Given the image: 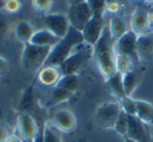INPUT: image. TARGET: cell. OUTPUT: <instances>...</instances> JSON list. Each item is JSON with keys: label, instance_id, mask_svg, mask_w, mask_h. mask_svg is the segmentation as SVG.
Returning a JSON list of instances; mask_svg holds the SVG:
<instances>
[{"label": "cell", "instance_id": "5", "mask_svg": "<svg viewBox=\"0 0 153 142\" xmlns=\"http://www.w3.org/2000/svg\"><path fill=\"white\" fill-rule=\"evenodd\" d=\"M122 108L117 102H106L97 108L94 113V121L97 125L103 129H113L119 118Z\"/></svg>", "mask_w": 153, "mask_h": 142}, {"label": "cell", "instance_id": "40", "mask_svg": "<svg viewBox=\"0 0 153 142\" xmlns=\"http://www.w3.org/2000/svg\"><path fill=\"white\" fill-rule=\"evenodd\" d=\"M135 1H146V0H135Z\"/></svg>", "mask_w": 153, "mask_h": 142}, {"label": "cell", "instance_id": "35", "mask_svg": "<svg viewBox=\"0 0 153 142\" xmlns=\"http://www.w3.org/2000/svg\"><path fill=\"white\" fill-rule=\"evenodd\" d=\"M7 70H9L7 61L3 57L0 56V76H3L4 74H7Z\"/></svg>", "mask_w": 153, "mask_h": 142}, {"label": "cell", "instance_id": "18", "mask_svg": "<svg viewBox=\"0 0 153 142\" xmlns=\"http://www.w3.org/2000/svg\"><path fill=\"white\" fill-rule=\"evenodd\" d=\"M108 30L111 35V38L114 41H117L122 36H124L129 31V29H128L127 23L123 18L119 17V16H113L109 20Z\"/></svg>", "mask_w": 153, "mask_h": 142}, {"label": "cell", "instance_id": "29", "mask_svg": "<svg viewBox=\"0 0 153 142\" xmlns=\"http://www.w3.org/2000/svg\"><path fill=\"white\" fill-rule=\"evenodd\" d=\"M55 127L48 122L44 123L43 126V142H62L60 136L56 133Z\"/></svg>", "mask_w": 153, "mask_h": 142}, {"label": "cell", "instance_id": "26", "mask_svg": "<svg viewBox=\"0 0 153 142\" xmlns=\"http://www.w3.org/2000/svg\"><path fill=\"white\" fill-rule=\"evenodd\" d=\"M108 0H87V3L91 10L92 16L104 17L106 13V5Z\"/></svg>", "mask_w": 153, "mask_h": 142}, {"label": "cell", "instance_id": "14", "mask_svg": "<svg viewBox=\"0 0 153 142\" xmlns=\"http://www.w3.org/2000/svg\"><path fill=\"white\" fill-rule=\"evenodd\" d=\"M150 24L148 19V12L144 11L143 9H135L130 17V31L137 36L149 33Z\"/></svg>", "mask_w": 153, "mask_h": 142}, {"label": "cell", "instance_id": "32", "mask_svg": "<svg viewBox=\"0 0 153 142\" xmlns=\"http://www.w3.org/2000/svg\"><path fill=\"white\" fill-rule=\"evenodd\" d=\"M122 11V5H120L119 1H115V0H111L108 1L106 5V12L109 14H112V15L117 16L120 12Z\"/></svg>", "mask_w": 153, "mask_h": 142}, {"label": "cell", "instance_id": "10", "mask_svg": "<svg viewBox=\"0 0 153 142\" xmlns=\"http://www.w3.org/2000/svg\"><path fill=\"white\" fill-rule=\"evenodd\" d=\"M136 41H137V35L129 30L124 36H122L114 42L115 52L117 54L128 56L133 61L138 60L136 54Z\"/></svg>", "mask_w": 153, "mask_h": 142}, {"label": "cell", "instance_id": "36", "mask_svg": "<svg viewBox=\"0 0 153 142\" xmlns=\"http://www.w3.org/2000/svg\"><path fill=\"white\" fill-rule=\"evenodd\" d=\"M7 142H22V140L17 135H11L7 140Z\"/></svg>", "mask_w": 153, "mask_h": 142}, {"label": "cell", "instance_id": "33", "mask_svg": "<svg viewBox=\"0 0 153 142\" xmlns=\"http://www.w3.org/2000/svg\"><path fill=\"white\" fill-rule=\"evenodd\" d=\"M10 137L9 128L5 124L0 123V142H7Z\"/></svg>", "mask_w": 153, "mask_h": 142}, {"label": "cell", "instance_id": "27", "mask_svg": "<svg viewBox=\"0 0 153 142\" xmlns=\"http://www.w3.org/2000/svg\"><path fill=\"white\" fill-rule=\"evenodd\" d=\"M120 105L122 110L128 116H136V100L132 97H124L120 100Z\"/></svg>", "mask_w": 153, "mask_h": 142}, {"label": "cell", "instance_id": "31", "mask_svg": "<svg viewBox=\"0 0 153 142\" xmlns=\"http://www.w3.org/2000/svg\"><path fill=\"white\" fill-rule=\"evenodd\" d=\"M3 9L9 14H17L21 11L22 2L20 0H4Z\"/></svg>", "mask_w": 153, "mask_h": 142}, {"label": "cell", "instance_id": "30", "mask_svg": "<svg viewBox=\"0 0 153 142\" xmlns=\"http://www.w3.org/2000/svg\"><path fill=\"white\" fill-rule=\"evenodd\" d=\"M114 129L119 135L123 136V137H126L128 131V115L125 114V113L122 110L121 114H120L119 118H117V122H115L114 125Z\"/></svg>", "mask_w": 153, "mask_h": 142}, {"label": "cell", "instance_id": "2", "mask_svg": "<svg viewBox=\"0 0 153 142\" xmlns=\"http://www.w3.org/2000/svg\"><path fill=\"white\" fill-rule=\"evenodd\" d=\"M82 43H84V37L82 32L70 26L67 34L60 39L55 47L51 49L44 65L58 68L62 62L65 61L66 58L72 53V51Z\"/></svg>", "mask_w": 153, "mask_h": 142}, {"label": "cell", "instance_id": "1", "mask_svg": "<svg viewBox=\"0 0 153 142\" xmlns=\"http://www.w3.org/2000/svg\"><path fill=\"white\" fill-rule=\"evenodd\" d=\"M115 41L108 31L104 30L101 38L92 47V58L100 74L107 80L117 73V52Z\"/></svg>", "mask_w": 153, "mask_h": 142}, {"label": "cell", "instance_id": "11", "mask_svg": "<svg viewBox=\"0 0 153 142\" xmlns=\"http://www.w3.org/2000/svg\"><path fill=\"white\" fill-rule=\"evenodd\" d=\"M104 19L103 17L92 16L91 19L86 24L85 29L82 31L84 37V42L94 47L98 40L101 38L103 32H104Z\"/></svg>", "mask_w": 153, "mask_h": 142}, {"label": "cell", "instance_id": "23", "mask_svg": "<svg viewBox=\"0 0 153 142\" xmlns=\"http://www.w3.org/2000/svg\"><path fill=\"white\" fill-rule=\"evenodd\" d=\"M137 85H138V78L133 71L123 75V87H124L125 96L131 97L132 94L134 93V91L137 87Z\"/></svg>", "mask_w": 153, "mask_h": 142}, {"label": "cell", "instance_id": "34", "mask_svg": "<svg viewBox=\"0 0 153 142\" xmlns=\"http://www.w3.org/2000/svg\"><path fill=\"white\" fill-rule=\"evenodd\" d=\"M9 30V23L4 20V18L0 17V40L7 35Z\"/></svg>", "mask_w": 153, "mask_h": 142}, {"label": "cell", "instance_id": "25", "mask_svg": "<svg viewBox=\"0 0 153 142\" xmlns=\"http://www.w3.org/2000/svg\"><path fill=\"white\" fill-rule=\"evenodd\" d=\"M133 71V60L130 57L117 54V72L122 75Z\"/></svg>", "mask_w": 153, "mask_h": 142}, {"label": "cell", "instance_id": "21", "mask_svg": "<svg viewBox=\"0 0 153 142\" xmlns=\"http://www.w3.org/2000/svg\"><path fill=\"white\" fill-rule=\"evenodd\" d=\"M72 95H74L72 93L62 89V87L55 86L53 87V92H51V96H49L48 100H47L46 105L48 107H51V106H55L59 103H62V102H65L67 100H69Z\"/></svg>", "mask_w": 153, "mask_h": 142}, {"label": "cell", "instance_id": "6", "mask_svg": "<svg viewBox=\"0 0 153 142\" xmlns=\"http://www.w3.org/2000/svg\"><path fill=\"white\" fill-rule=\"evenodd\" d=\"M16 135L22 142H37L40 133L37 121L28 114H20L17 118Z\"/></svg>", "mask_w": 153, "mask_h": 142}, {"label": "cell", "instance_id": "38", "mask_svg": "<svg viewBox=\"0 0 153 142\" xmlns=\"http://www.w3.org/2000/svg\"><path fill=\"white\" fill-rule=\"evenodd\" d=\"M87 0H68V2H69V5H79V3H83L86 2Z\"/></svg>", "mask_w": 153, "mask_h": 142}, {"label": "cell", "instance_id": "15", "mask_svg": "<svg viewBox=\"0 0 153 142\" xmlns=\"http://www.w3.org/2000/svg\"><path fill=\"white\" fill-rule=\"evenodd\" d=\"M136 54L138 60L140 61L153 60V32L137 36Z\"/></svg>", "mask_w": 153, "mask_h": 142}, {"label": "cell", "instance_id": "8", "mask_svg": "<svg viewBox=\"0 0 153 142\" xmlns=\"http://www.w3.org/2000/svg\"><path fill=\"white\" fill-rule=\"evenodd\" d=\"M126 137L133 142H150L151 135L148 125L136 116H128V131Z\"/></svg>", "mask_w": 153, "mask_h": 142}, {"label": "cell", "instance_id": "24", "mask_svg": "<svg viewBox=\"0 0 153 142\" xmlns=\"http://www.w3.org/2000/svg\"><path fill=\"white\" fill-rule=\"evenodd\" d=\"M56 86H60L70 93L74 94L79 87V78L78 75H68V76H62L59 82Z\"/></svg>", "mask_w": 153, "mask_h": 142}, {"label": "cell", "instance_id": "9", "mask_svg": "<svg viewBox=\"0 0 153 142\" xmlns=\"http://www.w3.org/2000/svg\"><path fill=\"white\" fill-rule=\"evenodd\" d=\"M45 26L58 38H63L70 28L69 21L66 15L63 14H47L44 19Z\"/></svg>", "mask_w": 153, "mask_h": 142}, {"label": "cell", "instance_id": "28", "mask_svg": "<svg viewBox=\"0 0 153 142\" xmlns=\"http://www.w3.org/2000/svg\"><path fill=\"white\" fill-rule=\"evenodd\" d=\"M32 5L37 13L47 15L53 8V0H32Z\"/></svg>", "mask_w": 153, "mask_h": 142}, {"label": "cell", "instance_id": "3", "mask_svg": "<svg viewBox=\"0 0 153 142\" xmlns=\"http://www.w3.org/2000/svg\"><path fill=\"white\" fill-rule=\"evenodd\" d=\"M90 56H92V47L84 42L76 47L74 52L72 51V53L66 58L65 61L58 66V68L62 76L76 75L88 61Z\"/></svg>", "mask_w": 153, "mask_h": 142}, {"label": "cell", "instance_id": "37", "mask_svg": "<svg viewBox=\"0 0 153 142\" xmlns=\"http://www.w3.org/2000/svg\"><path fill=\"white\" fill-rule=\"evenodd\" d=\"M148 19H149V24H150V28H153V11L148 12Z\"/></svg>", "mask_w": 153, "mask_h": 142}, {"label": "cell", "instance_id": "13", "mask_svg": "<svg viewBox=\"0 0 153 142\" xmlns=\"http://www.w3.org/2000/svg\"><path fill=\"white\" fill-rule=\"evenodd\" d=\"M18 110L20 114H28L35 118L37 113L39 112L38 108V100L36 98L34 92V84L30 85L25 91L23 92L21 98H20Z\"/></svg>", "mask_w": 153, "mask_h": 142}, {"label": "cell", "instance_id": "17", "mask_svg": "<svg viewBox=\"0 0 153 142\" xmlns=\"http://www.w3.org/2000/svg\"><path fill=\"white\" fill-rule=\"evenodd\" d=\"M60 38L53 34L51 31L47 29L45 30H39L34 33L32 39L28 43H32L39 47H53L59 42Z\"/></svg>", "mask_w": 153, "mask_h": 142}, {"label": "cell", "instance_id": "12", "mask_svg": "<svg viewBox=\"0 0 153 142\" xmlns=\"http://www.w3.org/2000/svg\"><path fill=\"white\" fill-rule=\"evenodd\" d=\"M51 124L63 133H71L76 127V119L68 110H60L53 116Z\"/></svg>", "mask_w": 153, "mask_h": 142}, {"label": "cell", "instance_id": "4", "mask_svg": "<svg viewBox=\"0 0 153 142\" xmlns=\"http://www.w3.org/2000/svg\"><path fill=\"white\" fill-rule=\"evenodd\" d=\"M51 49V47H39L32 43L24 44L21 56L22 66L30 72H38L42 66H44Z\"/></svg>", "mask_w": 153, "mask_h": 142}, {"label": "cell", "instance_id": "19", "mask_svg": "<svg viewBox=\"0 0 153 142\" xmlns=\"http://www.w3.org/2000/svg\"><path fill=\"white\" fill-rule=\"evenodd\" d=\"M136 117L147 125H153V105L145 100H136Z\"/></svg>", "mask_w": 153, "mask_h": 142}, {"label": "cell", "instance_id": "20", "mask_svg": "<svg viewBox=\"0 0 153 142\" xmlns=\"http://www.w3.org/2000/svg\"><path fill=\"white\" fill-rule=\"evenodd\" d=\"M34 29L32 24L27 21H20L17 23L15 29L16 38L23 44H26L30 41L33 35H34Z\"/></svg>", "mask_w": 153, "mask_h": 142}, {"label": "cell", "instance_id": "22", "mask_svg": "<svg viewBox=\"0 0 153 142\" xmlns=\"http://www.w3.org/2000/svg\"><path fill=\"white\" fill-rule=\"evenodd\" d=\"M107 83H108L109 87H110L112 94L117 98L119 100L123 99L125 96L124 93V87H123V75L121 73L117 72L113 74L110 78L107 79Z\"/></svg>", "mask_w": 153, "mask_h": 142}, {"label": "cell", "instance_id": "7", "mask_svg": "<svg viewBox=\"0 0 153 142\" xmlns=\"http://www.w3.org/2000/svg\"><path fill=\"white\" fill-rule=\"evenodd\" d=\"M66 16L68 18L70 26L82 32L85 29L88 21L91 19L92 13L87 1H86L83 3H79V5H69Z\"/></svg>", "mask_w": 153, "mask_h": 142}, {"label": "cell", "instance_id": "16", "mask_svg": "<svg viewBox=\"0 0 153 142\" xmlns=\"http://www.w3.org/2000/svg\"><path fill=\"white\" fill-rule=\"evenodd\" d=\"M62 75L57 66L44 65L37 73V81L39 84L46 87H55Z\"/></svg>", "mask_w": 153, "mask_h": 142}, {"label": "cell", "instance_id": "39", "mask_svg": "<svg viewBox=\"0 0 153 142\" xmlns=\"http://www.w3.org/2000/svg\"><path fill=\"white\" fill-rule=\"evenodd\" d=\"M146 2H151V3H153V0H146Z\"/></svg>", "mask_w": 153, "mask_h": 142}]
</instances>
